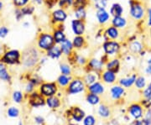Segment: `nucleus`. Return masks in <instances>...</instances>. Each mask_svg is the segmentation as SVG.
I'll list each match as a JSON object with an SVG mask.
<instances>
[{"mask_svg":"<svg viewBox=\"0 0 151 125\" xmlns=\"http://www.w3.org/2000/svg\"><path fill=\"white\" fill-rule=\"evenodd\" d=\"M134 125H144V124H143V122L142 121H136L134 123Z\"/></svg>","mask_w":151,"mask_h":125,"instance_id":"obj_52","label":"nucleus"},{"mask_svg":"<svg viewBox=\"0 0 151 125\" xmlns=\"http://www.w3.org/2000/svg\"><path fill=\"white\" fill-rule=\"evenodd\" d=\"M52 34H53V37H54L55 43L56 44V45L61 44L67 39L65 32L62 29H55Z\"/></svg>","mask_w":151,"mask_h":125,"instance_id":"obj_20","label":"nucleus"},{"mask_svg":"<svg viewBox=\"0 0 151 125\" xmlns=\"http://www.w3.org/2000/svg\"><path fill=\"white\" fill-rule=\"evenodd\" d=\"M19 125H23V124H22V123H19Z\"/></svg>","mask_w":151,"mask_h":125,"instance_id":"obj_56","label":"nucleus"},{"mask_svg":"<svg viewBox=\"0 0 151 125\" xmlns=\"http://www.w3.org/2000/svg\"><path fill=\"white\" fill-rule=\"evenodd\" d=\"M70 82V76H66V75H63V74H61V75L58 77V79H57V83L59 84L60 87H65V86L69 85Z\"/></svg>","mask_w":151,"mask_h":125,"instance_id":"obj_31","label":"nucleus"},{"mask_svg":"<svg viewBox=\"0 0 151 125\" xmlns=\"http://www.w3.org/2000/svg\"><path fill=\"white\" fill-rule=\"evenodd\" d=\"M146 15H147V25L151 27V7L146 9Z\"/></svg>","mask_w":151,"mask_h":125,"instance_id":"obj_45","label":"nucleus"},{"mask_svg":"<svg viewBox=\"0 0 151 125\" xmlns=\"http://www.w3.org/2000/svg\"><path fill=\"white\" fill-rule=\"evenodd\" d=\"M9 34V29L5 26H2L0 27V38H4L7 36V34Z\"/></svg>","mask_w":151,"mask_h":125,"instance_id":"obj_44","label":"nucleus"},{"mask_svg":"<svg viewBox=\"0 0 151 125\" xmlns=\"http://www.w3.org/2000/svg\"><path fill=\"white\" fill-rule=\"evenodd\" d=\"M60 72L63 74V75H66V76H70V73H71V68L68 64H65V63H62L60 65Z\"/></svg>","mask_w":151,"mask_h":125,"instance_id":"obj_36","label":"nucleus"},{"mask_svg":"<svg viewBox=\"0 0 151 125\" xmlns=\"http://www.w3.org/2000/svg\"><path fill=\"white\" fill-rule=\"evenodd\" d=\"M87 4V0H75L73 7L74 9H79V8H86Z\"/></svg>","mask_w":151,"mask_h":125,"instance_id":"obj_38","label":"nucleus"},{"mask_svg":"<svg viewBox=\"0 0 151 125\" xmlns=\"http://www.w3.org/2000/svg\"><path fill=\"white\" fill-rule=\"evenodd\" d=\"M129 49L130 50L131 52L137 54V53H139V52H141L143 50L144 45H143V44L141 43L140 41H139V40H134V41H132L129 44Z\"/></svg>","mask_w":151,"mask_h":125,"instance_id":"obj_25","label":"nucleus"},{"mask_svg":"<svg viewBox=\"0 0 151 125\" xmlns=\"http://www.w3.org/2000/svg\"><path fill=\"white\" fill-rule=\"evenodd\" d=\"M143 96L145 98H149L150 96H151V83H150L149 86L145 89V91L143 93Z\"/></svg>","mask_w":151,"mask_h":125,"instance_id":"obj_46","label":"nucleus"},{"mask_svg":"<svg viewBox=\"0 0 151 125\" xmlns=\"http://www.w3.org/2000/svg\"><path fill=\"white\" fill-rule=\"evenodd\" d=\"M53 34L50 33H41L37 40V47L41 50L47 51L55 45Z\"/></svg>","mask_w":151,"mask_h":125,"instance_id":"obj_1","label":"nucleus"},{"mask_svg":"<svg viewBox=\"0 0 151 125\" xmlns=\"http://www.w3.org/2000/svg\"><path fill=\"white\" fill-rule=\"evenodd\" d=\"M46 54H47V56L51 59H59L63 55L60 45H56V44H55L50 49H49L46 51Z\"/></svg>","mask_w":151,"mask_h":125,"instance_id":"obj_12","label":"nucleus"},{"mask_svg":"<svg viewBox=\"0 0 151 125\" xmlns=\"http://www.w3.org/2000/svg\"><path fill=\"white\" fill-rule=\"evenodd\" d=\"M135 87L138 89H144L146 86V81L145 78L144 76H139L136 78L135 80Z\"/></svg>","mask_w":151,"mask_h":125,"instance_id":"obj_35","label":"nucleus"},{"mask_svg":"<svg viewBox=\"0 0 151 125\" xmlns=\"http://www.w3.org/2000/svg\"><path fill=\"white\" fill-rule=\"evenodd\" d=\"M108 0H97L93 3L96 9H106L108 7Z\"/></svg>","mask_w":151,"mask_h":125,"instance_id":"obj_32","label":"nucleus"},{"mask_svg":"<svg viewBox=\"0 0 151 125\" xmlns=\"http://www.w3.org/2000/svg\"><path fill=\"white\" fill-rule=\"evenodd\" d=\"M60 49L62 51V54L65 55H69L70 53L72 52L73 48V45H72V41H70V40L66 39L65 41H63L61 44H60Z\"/></svg>","mask_w":151,"mask_h":125,"instance_id":"obj_17","label":"nucleus"},{"mask_svg":"<svg viewBox=\"0 0 151 125\" xmlns=\"http://www.w3.org/2000/svg\"><path fill=\"white\" fill-rule=\"evenodd\" d=\"M147 65H151V56L148 59V60H147Z\"/></svg>","mask_w":151,"mask_h":125,"instance_id":"obj_54","label":"nucleus"},{"mask_svg":"<svg viewBox=\"0 0 151 125\" xmlns=\"http://www.w3.org/2000/svg\"><path fill=\"white\" fill-rule=\"evenodd\" d=\"M72 45L74 49H81L86 45V40L83 37V35H75V37L72 40Z\"/></svg>","mask_w":151,"mask_h":125,"instance_id":"obj_21","label":"nucleus"},{"mask_svg":"<svg viewBox=\"0 0 151 125\" xmlns=\"http://www.w3.org/2000/svg\"><path fill=\"white\" fill-rule=\"evenodd\" d=\"M35 3H36L37 4H41L43 3V0H35Z\"/></svg>","mask_w":151,"mask_h":125,"instance_id":"obj_53","label":"nucleus"},{"mask_svg":"<svg viewBox=\"0 0 151 125\" xmlns=\"http://www.w3.org/2000/svg\"><path fill=\"white\" fill-rule=\"evenodd\" d=\"M86 101L92 105H96L99 103L100 98L97 94H93V93H90L86 96Z\"/></svg>","mask_w":151,"mask_h":125,"instance_id":"obj_33","label":"nucleus"},{"mask_svg":"<svg viewBox=\"0 0 151 125\" xmlns=\"http://www.w3.org/2000/svg\"><path fill=\"white\" fill-rule=\"evenodd\" d=\"M85 90V82L81 79H74L70 81L68 87V93L70 94H77Z\"/></svg>","mask_w":151,"mask_h":125,"instance_id":"obj_5","label":"nucleus"},{"mask_svg":"<svg viewBox=\"0 0 151 125\" xmlns=\"http://www.w3.org/2000/svg\"><path fill=\"white\" fill-rule=\"evenodd\" d=\"M88 66L94 71H100L103 68V61L96 58H92L88 62Z\"/></svg>","mask_w":151,"mask_h":125,"instance_id":"obj_19","label":"nucleus"},{"mask_svg":"<svg viewBox=\"0 0 151 125\" xmlns=\"http://www.w3.org/2000/svg\"><path fill=\"white\" fill-rule=\"evenodd\" d=\"M8 115L11 118H16L19 116V110L16 108L12 107L8 110Z\"/></svg>","mask_w":151,"mask_h":125,"instance_id":"obj_40","label":"nucleus"},{"mask_svg":"<svg viewBox=\"0 0 151 125\" xmlns=\"http://www.w3.org/2000/svg\"><path fill=\"white\" fill-rule=\"evenodd\" d=\"M145 72L146 74H148V75H151V65H147L145 68Z\"/></svg>","mask_w":151,"mask_h":125,"instance_id":"obj_49","label":"nucleus"},{"mask_svg":"<svg viewBox=\"0 0 151 125\" xmlns=\"http://www.w3.org/2000/svg\"><path fill=\"white\" fill-rule=\"evenodd\" d=\"M150 37H151V29H150Z\"/></svg>","mask_w":151,"mask_h":125,"instance_id":"obj_57","label":"nucleus"},{"mask_svg":"<svg viewBox=\"0 0 151 125\" xmlns=\"http://www.w3.org/2000/svg\"><path fill=\"white\" fill-rule=\"evenodd\" d=\"M120 44L117 40H107L103 45V49L105 54L108 55H114L119 53L120 50Z\"/></svg>","mask_w":151,"mask_h":125,"instance_id":"obj_4","label":"nucleus"},{"mask_svg":"<svg viewBox=\"0 0 151 125\" xmlns=\"http://www.w3.org/2000/svg\"><path fill=\"white\" fill-rule=\"evenodd\" d=\"M68 17V14L65 10V9L60 8L57 9H55L52 14H51V18L52 20L55 23V24H62L66 20Z\"/></svg>","mask_w":151,"mask_h":125,"instance_id":"obj_7","label":"nucleus"},{"mask_svg":"<svg viewBox=\"0 0 151 125\" xmlns=\"http://www.w3.org/2000/svg\"><path fill=\"white\" fill-rule=\"evenodd\" d=\"M0 79L4 81H9L10 76L6 69V66L3 63H0Z\"/></svg>","mask_w":151,"mask_h":125,"instance_id":"obj_29","label":"nucleus"},{"mask_svg":"<svg viewBox=\"0 0 151 125\" xmlns=\"http://www.w3.org/2000/svg\"><path fill=\"white\" fill-rule=\"evenodd\" d=\"M75 0H66V4H67V6H72L73 4H74Z\"/></svg>","mask_w":151,"mask_h":125,"instance_id":"obj_50","label":"nucleus"},{"mask_svg":"<svg viewBox=\"0 0 151 125\" xmlns=\"http://www.w3.org/2000/svg\"><path fill=\"white\" fill-rule=\"evenodd\" d=\"M2 8H3V3H2V2L0 1V9H1Z\"/></svg>","mask_w":151,"mask_h":125,"instance_id":"obj_55","label":"nucleus"},{"mask_svg":"<svg viewBox=\"0 0 151 125\" xmlns=\"http://www.w3.org/2000/svg\"><path fill=\"white\" fill-rule=\"evenodd\" d=\"M129 111L130 115L133 118H134L135 119H139L142 118V116H143V109H142V107L139 104L131 105Z\"/></svg>","mask_w":151,"mask_h":125,"instance_id":"obj_15","label":"nucleus"},{"mask_svg":"<svg viewBox=\"0 0 151 125\" xmlns=\"http://www.w3.org/2000/svg\"><path fill=\"white\" fill-rule=\"evenodd\" d=\"M83 124H84V125H94L95 124V119L92 116L89 115V116L85 118V119L83 121Z\"/></svg>","mask_w":151,"mask_h":125,"instance_id":"obj_42","label":"nucleus"},{"mask_svg":"<svg viewBox=\"0 0 151 125\" xmlns=\"http://www.w3.org/2000/svg\"><path fill=\"white\" fill-rule=\"evenodd\" d=\"M129 15L134 20L143 19L146 15V10L144 5L138 2L131 3L130 4Z\"/></svg>","mask_w":151,"mask_h":125,"instance_id":"obj_3","label":"nucleus"},{"mask_svg":"<svg viewBox=\"0 0 151 125\" xmlns=\"http://www.w3.org/2000/svg\"><path fill=\"white\" fill-rule=\"evenodd\" d=\"M111 24L114 27L118 28L119 29H124L127 26V19L123 16H117V17H113L112 19H111Z\"/></svg>","mask_w":151,"mask_h":125,"instance_id":"obj_16","label":"nucleus"},{"mask_svg":"<svg viewBox=\"0 0 151 125\" xmlns=\"http://www.w3.org/2000/svg\"><path fill=\"white\" fill-rule=\"evenodd\" d=\"M33 89H34V85H33L31 82H30V83H29V84L27 85L26 92H28V93H30V92L32 91Z\"/></svg>","mask_w":151,"mask_h":125,"instance_id":"obj_48","label":"nucleus"},{"mask_svg":"<svg viewBox=\"0 0 151 125\" xmlns=\"http://www.w3.org/2000/svg\"><path fill=\"white\" fill-rule=\"evenodd\" d=\"M105 35L108 40H117L120 36V32L118 28L114 27L113 25L108 26L105 30Z\"/></svg>","mask_w":151,"mask_h":125,"instance_id":"obj_11","label":"nucleus"},{"mask_svg":"<svg viewBox=\"0 0 151 125\" xmlns=\"http://www.w3.org/2000/svg\"><path fill=\"white\" fill-rule=\"evenodd\" d=\"M70 28L75 35H83L86 31L85 22L81 19H72L70 22Z\"/></svg>","mask_w":151,"mask_h":125,"instance_id":"obj_6","label":"nucleus"},{"mask_svg":"<svg viewBox=\"0 0 151 125\" xmlns=\"http://www.w3.org/2000/svg\"><path fill=\"white\" fill-rule=\"evenodd\" d=\"M144 125H150L151 124V112L150 111H148L147 114H146L145 119L142 121Z\"/></svg>","mask_w":151,"mask_h":125,"instance_id":"obj_43","label":"nucleus"},{"mask_svg":"<svg viewBox=\"0 0 151 125\" xmlns=\"http://www.w3.org/2000/svg\"><path fill=\"white\" fill-rule=\"evenodd\" d=\"M40 91L43 96L49 98V97L54 96L56 93V91H57V88H56V85L55 83L47 82V83H44L41 85Z\"/></svg>","mask_w":151,"mask_h":125,"instance_id":"obj_8","label":"nucleus"},{"mask_svg":"<svg viewBox=\"0 0 151 125\" xmlns=\"http://www.w3.org/2000/svg\"><path fill=\"white\" fill-rule=\"evenodd\" d=\"M104 90H105V88L103 87V84L97 82H94L92 85H89V87H88V91L90 93L97 94V95L103 94L104 93Z\"/></svg>","mask_w":151,"mask_h":125,"instance_id":"obj_18","label":"nucleus"},{"mask_svg":"<svg viewBox=\"0 0 151 125\" xmlns=\"http://www.w3.org/2000/svg\"><path fill=\"white\" fill-rule=\"evenodd\" d=\"M106 68L108 71L117 73L119 71V68H120V61H119V59H116V58L109 60L106 64Z\"/></svg>","mask_w":151,"mask_h":125,"instance_id":"obj_23","label":"nucleus"},{"mask_svg":"<svg viewBox=\"0 0 151 125\" xmlns=\"http://www.w3.org/2000/svg\"><path fill=\"white\" fill-rule=\"evenodd\" d=\"M13 98L14 100V102L17 103H19L22 101V98H23V95L20 92L17 91V92H14V94H13Z\"/></svg>","mask_w":151,"mask_h":125,"instance_id":"obj_41","label":"nucleus"},{"mask_svg":"<svg viewBox=\"0 0 151 125\" xmlns=\"http://www.w3.org/2000/svg\"><path fill=\"white\" fill-rule=\"evenodd\" d=\"M76 61L80 64V65H83V64H85L86 63V59L83 57V56H78L77 58H76Z\"/></svg>","mask_w":151,"mask_h":125,"instance_id":"obj_47","label":"nucleus"},{"mask_svg":"<svg viewBox=\"0 0 151 125\" xmlns=\"http://www.w3.org/2000/svg\"><path fill=\"white\" fill-rule=\"evenodd\" d=\"M46 103L50 108H58L60 106V101L58 98L52 96V97H49L46 99Z\"/></svg>","mask_w":151,"mask_h":125,"instance_id":"obj_30","label":"nucleus"},{"mask_svg":"<svg viewBox=\"0 0 151 125\" xmlns=\"http://www.w3.org/2000/svg\"><path fill=\"white\" fill-rule=\"evenodd\" d=\"M103 82L108 83V84H112L116 81V73L111 71L106 70L103 73Z\"/></svg>","mask_w":151,"mask_h":125,"instance_id":"obj_24","label":"nucleus"},{"mask_svg":"<svg viewBox=\"0 0 151 125\" xmlns=\"http://www.w3.org/2000/svg\"><path fill=\"white\" fill-rule=\"evenodd\" d=\"M96 18L97 22L100 24H105L110 20L111 15L109 12H108L106 9H97L96 12Z\"/></svg>","mask_w":151,"mask_h":125,"instance_id":"obj_10","label":"nucleus"},{"mask_svg":"<svg viewBox=\"0 0 151 125\" xmlns=\"http://www.w3.org/2000/svg\"><path fill=\"white\" fill-rule=\"evenodd\" d=\"M35 120L37 121V123H39V124H41V123H43L44 119H42V118H36L35 119Z\"/></svg>","mask_w":151,"mask_h":125,"instance_id":"obj_51","label":"nucleus"},{"mask_svg":"<svg viewBox=\"0 0 151 125\" xmlns=\"http://www.w3.org/2000/svg\"><path fill=\"white\" fill-rule=\"evenodd\" d=\"M124 12V7L119 3H113L109 9V14L113 17L123 16Z\"/></svg>","mask_w":151,"mask_h":125,"instance_id":"obj_13","label":"nucleus"},{"mask_svg":"<svg viewBox=\"0 0 151 125\" xmlns=\"http://www.w3.org/2000/svg\"><path fill=\"white\" fill-rule=\"evenodd\" d=\"M39 60V51L36 48H29L23 54V63L25 66H33Z\"/></svg>","mask_w":151,"mask_h":125,"instance_id":"obj_2","label":"nucleus"},{"mask_svg":"<svg viewBox=\"0 0 151 125\" xmlns=\"http://www.w3.org/2000/svg\"><path fill=\"white\" fill-rule=\"evenodd\" d=\"M74 16L76 19H81L84 20L86 19V12L85 8H79V9H75L74 10Z\"/></svg>","mask_w":151,"mask_h":125,"instance_id":"obj_28","label":"nucleus"},{"mask_svg":"<svg viewBox=\"0 0 151 125\" xmlns=\"http://www.w3.org/2000/svg\"><path fill=\"white\" fill-rule=\"evenodd\" d=\"M29 103L33 107H40L45 104V100H44L43 95L39 94L37 93H34L30 95L29 98Z\"/></svg>","mask_w":151,"mask_h":125,"instance_id":"obj_14","label":"nucleus"},{"mask_svg":"<svg viewBox=\"0 0 151 125\" xmlns=\"http://www.w3.org/2000/svg\"><path fill=\"white\" fill-rule=\"evenodd\" d=\"M150 4H151V0H150Z\"/></svg>","mask_w":151,"mask_h":125,"instance_id":"obj_58","label":"nucleus"},{"mask_svg":"<svg viewBox=\"0 0 151 125\" xmlns=\"http://www.w3.org/2000/svg\"><path fill=\"white\" fill-rule=\"evenodd\" d=\"M96 82H97V75H95L94 73H88V74H86V76L84 78V82L88 86L92 85Z\"/></svg>","mask_w":151,"mask_h":125,"instance_id":"obj_34","label":"nucleus"},{"mask_svg":"<svg viewBox=\"0 0 151 125\" xmlns=\"http://www.w3.org/2000/svg\"><path fill=\"white\" fill-rule=\"evenodd\" d=\"M110 92L113 99H119L124 93V89L122 86H113Z\"/></svg>","mask_w":151,"mask_h":125,"instance_id":"obj_26","label":"nucleus"},{"mask_svg":"<svg viewBox=\"0 0 151 125\" xmlns=\"http://www.w3.org/2000/svg\"><path fill=\"white\" fill-rule=\"evenodd\" d=\"M14 2V4L19 7V8H22V7H24L25 5H27L29 2V0H13Z\"/></svg>","mask_w":151,"mask_h":125,"instance_id":"obj_39","label":"nucleus"},{"mask_svg":"<svg viewBox=\"0 0 151 125\" xmlns=\"http://www.w3.org/2000/svg\"><path fill=\"white\" fill-rule=\"evenodd\" d=\"M137 76L135 74L132 75L131 76H128V77H125V78H122L119 80V84L124 87H132L134 84L135 80H136Z\"/></svg>","mask_w":151,"mask_h":125,"instance_id":"obj_22","label":"nucleus"},{"mask_svg":"<svg viewBox=\"0 0 151 125\" xmlns=\"http://www.w3.org/2000/svg\"><path fill=\"white\" fill-rule=\"evenodd\" d=\"M20 58V53L17 50H11L9 51L6 52L4 55V60L7 64L13 65L17 63Z\"/></svg>","mask_w":151,"mask_h":125,"instance_id":"obj_9","label":"nucleus"},{"mask_svg":"<svg viewBox=\"0 0 151 125\" xmlns=\"http://www.w3.org/2000/svg\"><path fill=\"white\" fill-rule=\"evenodd\" d=\"M84 116H85V114H84V112L81 109H80L79 108H76V107L73 108L72 117H73L74 120L77 121V122H80L84 118Z\"/></svg>","mask_w":151,"mask_h":125,"instance_id":"obj_27","label":"nucleus"},{"mask_svg":"<svg viewBox=\"0 0 151 125\" xmlns=\"http://www.w3.org/2000/svg\"><path fill=\"white\" fill-rule=\"evenodd\" d=\"M98 114L101 115L103 118H108L110 115V111L107 106L105 105H101L98 108Z\"/></svg>","mask_w":151,"mask_h":125,"instance_id":"obj_37","label":"nucleus"}]
</instances>
